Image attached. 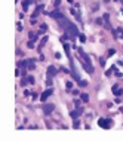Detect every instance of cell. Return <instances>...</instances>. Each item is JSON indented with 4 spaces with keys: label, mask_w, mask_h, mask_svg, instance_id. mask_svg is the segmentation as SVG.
Masks as SVG:
<instances>
[{
    "label": "cell",
    "mask_w": 123,
    "mask_h": 141,
    "mask_svg": "<svg viewBox=\"0 0 123 141\" xmlns=\"http://www.w3.org/2000/svg\"><path fill=\"white\" fill-rule=\"evenodd\" d=\"M61 22V25H62V28L65 30V33L70 36V39H76L77 36H79V30H77V27L73 24L71 21H68L65 18V16H61V18L58 19Z\"/></svg>",
    "instance_id": "obj_1"
},
{
    "label": "cell",
    "mask_w": 123,
    "mask_h": 141,
    "mask_svg": "<svg viewBox=\"0 0 123 141\" xmlns=\"http://www.w3.org/2000/svg\"><path fill=\"white\" fill-rule=\"evenodd\" d=\"M77 50H79V55H80V58H82V64H83V68H85L88 73H93V67H92V64H91V58L83 52V49L82 48H77Z\"/></svg>",
    "instance_id": "obj_2"
},
{
    "label": "cell",
    "mask_w": 123,
    "mask_h": 141,
    "mask_svg": "<svg viewBox=\"0 0 123 141\" xmlns=\"http://www.w3.org/2000/svg\"><path fill=\"white\" fill-rule=\"evenodd\" d=\"M98 125L101 126V128H104V129H110L111 126H113V122L108 120V119H99L98 120Z\"/></svg>",
    "instance_id": "obj_3"
},
{
    "label": "cell",
    "mask_w": 123,
    "mask_h": 141,
    "mask_svg": "<svg viewBox=\"0 0 123 141\" xmlns=\"http://www.w3.org/2000/svg\"><path fill=\"white\" fill-rule=\"evenodd\" d=\"M82 114H83V109H82V107H77L76 110H73V111L70 113V116L73 117V119H77V117L82 116Z\"/></svg>",
    "instance_id": "obj_4"
},
{
    "label": "cell",
    "mask_w": 123,
    "mask_h": 141,
    "mask_svg": "<svg viewBox=\"0 0 123 141\" xmlns=\"http://www.w3.org/2000/svg\"><path fill=\"white\" fill-rule=\"evenodd\" d=\"M52 88H49V89H46V91H44L43 94H42V97H40V101H46L49 97H51V95H52Z\"/></svg>",
    "instance_id": "obj_5"
},
{
    "label": "cell",
    "mask_w": 123,
    "mask_h": 141,
    "mask_svg": "<svg viewBox=\"0 0 123 141\" xmlns=\"http://www.w3.org/2000/svg\"><path fill=\"white\" fill-rule=\"evenodd\" d=\"M53 109H55L53 104H46L43 107V113H44V114H51V113L53 111Z\"/></svg>",
    "instance_id": "obj_6"
},
{
    "label": "cell",
    "mask_w": 123,
    "mask_h": 141,
    "mask_svg": "<svg viewBox=\"0 0 123 141\" xmlns=\"http://www.w3.org/2000/svg\"><path fill=\"white\" fill-rule=\"evenodd\" d=\"M57 73H58V70L55 68L53 65H51V67L48 68V76H49V77H53V76H57Z\"/></svg>",
    "instance_id": "obj_7"
},
{
    "label": "cell",
    "mask_w": 123,
    "mask_h": 141,
    "mask_svg": "<svg viewBox=\"0 0 123 141\" xmlns=\"http://www.w3.org/2000/svg\"><path fill=\"white\" fill-rule=\"evenodd\" d=\"M48 15L52 16V18H57V19H59L61 16H62V14H59V10H53V12H49Z\"/></svg>",
    "instance_id": "obj_8"
},
{
    "label": "cell",
    "mask_w": 123,
    "mask_h": 141,
    "mask_svg": "<svg viewBox=\"0 0 123 141\" xmlns=\"http://www.w3.org/2000/svg\"><path fill=\"white\" fill-rule=\"evenodd\" d=\"M46 43H48V36H43V37H42V40H40V43H39V46H37V49L40 50Z\"/></svg>",
    "instance_id": "obj_9"
},
{
    "label": "cell",
    "mask_w": 123,
    "mask_h": 141,
    "mask_svg": "<svg viewBox=\"0 0 123 141\" xmlns=\"http://www.w3.org/2000/svg\"><path fill=\"white\" fill-rule=\"evenodd\" d=\"M104 27L107 28V30H111V25H110V22H108V14L104 15Z\"/></svg>",
    "instance_id": "obj_10"
},
{
    "label": "cell",
    "mask_w": 123,
    "mask_h": 141,
    "mask_svg": "<svg viewBox=\"0 0 123 141\" xmlns=\"http://www.w3.org/2000/svg\"><path fill=\"white\" fill-rule=\"evenodd\" d=\"M42 10H43V5H39V6L36 8V10H34V14H33V19H34L36 16H37L39 14H40V12H42Z\"/></svg>",
    "instance_id": "obj_11"
},
{
    "label": "cell",
    "mask_w": 123,
    "mask_h": 141,
    "mask_svg": "<svg viewBox=\"0 0 123 141\" xmlns=\"http://www.w3.org/2000/svg\"><path fill=\"white\" fill-rule=\"evenodd\" d=\"M34 68V59H27V70Z\"/></svg>",
    "instance_id": "obj_12"
},
{
    "label": "cell",
    "mask_w": 123,
    "mask_h": 141,
    "mask_svg": "<svg viewBox=\"0 0 123 141\" xmlns=\"http://www.w3.org/2000/svg\"><path fill=\"white\" fill-rule=\"evenodd\" d=\"M46 31H48V24H40V28H39V34L46 33Z\"/></svg>",
    "instance_id": "obj_13"
},
{
    "label": "cell",
    "mask_w": 123,
    "mask_h": 141,
    "mask_svg": "<svg viewBox=\"0 0 123 141\" xmlns=\"http://www.w3.org/2000/svg\"><path fill=\"white\" fill-rule=\"evenodd\" d=\"M37 39H39V33H33V31H31V33H30V40H31V42H36Z\"/></svg>",
    "instance_id": "obj_14"
},
{
    "label": "cell",
    "mask_w": 123,
    "mask_h": 141,
    "mask_svg": "<svg viewBox=\"0 0 123 141\" xmlns=\"http://www.w3.org/2000/svg\"><path fill=\"white\" fill-rule=\"evenodd\" d=\"M30 5H31V0H24V2H22V9H24V10H27Z\"/></svg>",
    "instance_id": "obj_15"
},
{
    "label": "cell",
    "mask_w": 123,
    "mask_h": 141,
    "mask_svg": "<svg viewBox=\"0 0 123 141\" xmlns=\"http://www.w3.org/2000/svg\"><path fill=\"white\" fill-rule=\"evenodd\" d=\"M80 98H82V101L88 103V101H89V95H88V94H82V95H80Z\"/></svg>",
    "instance_id": "obj_16"
},
{
    "label": "cell",
    "mask_w": 123,
    "mask_h": 141,
    "mask_svg": "<svg viewBox=\"0 0 123 141\" xmlns=\"http://www.w3.org/2000/svg\"><path fill=\"white\" fill-rule=\"evenodd\" d=\"M79 86H80V88H85V86H88V82H85V80H80V82H79Z\"/></svg>",
    "instance_id": "obj_17"
},
{
    "label": "cell",
    "mask_w": 123,
    "mask_h": 141,
    "mask_svg": "<svg viewBox=\"0 0 123 141\" xmlns=\"http://www.w3.org/2000/svg\"><path fill=\"white\" fill-rule=\"evenodd\" d=\"M73 126H74V128H79V126H80V122L77 120V119H74V123H73Z\"/></svg>",
    "instance_id": "obj_18"
},
{
    "label": "cell",
    "mask_w": 123,
    "mask_h": 141,
    "mask_svg": "<svg viewBox=\"0 0 123 141\" xmlns=\"http://www.w3.org/2000/svg\"><path fill=\"white\" fill-rule=\"evenodd\" d=\"M79 39H80V42H86V36L85 34H79Z\"/></svg>",
    "instance_id": "obj_19"
},
{
    "label": "cell",
    "mask_w": 123,
    "mask_h": 141,
    "mask_svg": "<svg viewBox=\"0 0 123 141\" xmlns=\"http://www.w3.org/2000/svg\"><path fill=\"white\" fill-rule=\"evenodd\" d=\"M116 54V50L113 49V48H111V49H108V56H111V55H114Z\"/></svg>",
    "instance_id": "obj_20"
},
{
    "label": "cell",
    "mask_w": 123,
    "mask_h": 141,
    "mask_svg": "<svg viewBox=\"0 0 123 141\" xmlns=\"http://www.w3.org/2000/svg\"><path fill=\"white\" fill-rule=\"evenodd\" d=\"M27 82H28V79H25V77H24V79L21 80V85H22V86H25V83H27Z\"/></svg>",
    "instance_id": "obj_21"
},
{
    "label": "cell",
    "mask_w": 123,
    "mask_h": 141,
    "mask_svg": "<svg viewBox=\"0 0 123 141\" xmlns=\"http://www.w3.org/2000/svg\"><path fill=\"white\" fill-rule=\"evenodd\" d=\"M27 79H28V82H30V83H34V77H33V76H28Z\"/></svg>",
    "instance_id": "obj_22"
},
{
    "label": "cell",
    "mask_w": 123,
    "mask_h": 141,
    "mask_svg": "<svg viewBox=\"0 0 123 141\" xmlns=\"http://www.w3.org/2000/svg\"><path fill=\"white\" fill-rule=\"evenodd\" d=\"M65 85H67V89H71V88H73V83H71V82H67Z\"/></svg>",
    "instance_id": "obj_23"
},
{
    "label": "cell",
    "mask_w": 123,
    "mask_h": 141,
    "mask_svg": "<svg viewBox=\"0 0 123 141\" xmlns=\"http://www.w3.org/2000/svg\"><path fill=\"white\" fill-rule=\"evenodd\" d=\"M99 64L104 67V65H105V59H104V58H101V59H99Z\"/></svg>",
    "instance_id": "obj_24"
},
{
    "label": "cell",
    "mask_w": 123,
    "mask_h": 141,
    "mask_svg": "<svg viewBox=\"0 0 123 141\" xmlns=\"http://www.w3.org/2000/svg\"><path fill=\"white\" fill-rule=\"evenodd\" d=\"M105 76H111V70H107V71H105Z\"/></svg>",
    "instance_id": "obj_25"
},
{
    "label": "cell",
    "mask_w": 123,
    "mask_h": 141,
    "mask_svg": "<svg viewBox=\"0 0 123 141\" xmlns=\"http://www.w3.org/2000/svg\"><path fill=\"white\" fill-rule=\"evenodd\" d=\"M117 89H119V88H117V85H114V86H113V92H114V94H116Z\"/></svg>",
    "instance_id": "obj_26"
},
{
    "label": "cell",
    "mask_w": 123,
    "mask_h": 141,
    "mask_svg": "<svg viewBox=\"0 0 123 141\" xmlns=\"http://www.w3.org/2000/svg\"><path fill=\"white\" fill-rule=\"evenodd\" d=\"M18 30H19V31L22 30V24H21V22H18Z\"/></svg>",
    "instance_id": "obj_27"
},
{
    "label": "cell",
    "mask_w": 123,
    "mask_h": 141,
    "mask_svg": "<svg viewBox=\"0 0 123 141\" xmlns=\"http://www.w3.org/2000/svg\"><path fill=\"white\" fill-rule=\"evenodd\" d=\"M104 2H110V0H104Z\"/></svg>",
    "instance_id": "obj_28"
},
{
    "label": "cell",
    "mask_w": 123,
    "mask_h": 141,
    "mask_svg": "<svg viewBox=\"0 0 123 141\" xmlns=\"http://www.w3.org/2000/svg\"><path fill=\"white\" fill-rule=\"evenodd\" d=\"M122 14H123V9H122Z\"/></svg>",
    "instance_id": "obj_29"
},
{
    "label": "cell",
    "mask_w": 123,
    "mask_h": 141,
    "mask_svg": "<svg viewBox=\"0 0 123 141\" xmlns=\"http://www.w3.org/2000/svg\"><path fill=\"white\" fill-rule=\"evenodd\" d=\"M116 2H119V0H116Z\"/></svg>",
    "instance_id": "obj_30"
}]
</instances>
